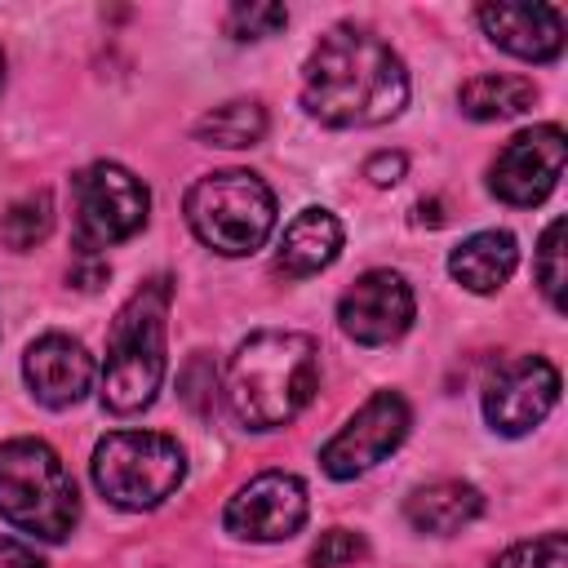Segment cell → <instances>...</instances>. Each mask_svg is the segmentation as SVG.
Here are the masks:
<instances>
[{
  "instance_id": "28",
  "label": "cell",
  "mask_w": 568,
  "mask_h": 568,
  "mask_svg": "<svg viewBox=\"0 0 568 568\" xmlns=\"http://www.w3.org/2000/svg\"><path fill=\"white\" fill-rule=\"evenodd\" d=\"M0 80H4V53H0Z\"/></svg>"
},
{
  "instance_id": "10",
  "label": "cell",
  "mask_w": 568,
  "mask_h": 568,
  "mask_svg": "<svg viewBox=\"0 0 568 568\" xmlns=\"http://www.w3.org/2000/svg\"><path fill=\"white\" fill-rule=\"evenodd\" d=\"M559 399V373L541 355H515L497 364L484 386V417L497 435H528Z\"/></svg>"
},
{
  "instance_id": "9",
  "label": "cell",
  "mask_w": 568,
  "mask_h": 568,
  "mask_svg": "<svg viewBox=\"0 0 568 568\" xmlns=\"http://www.w3.org/2000/svg\"><path fill=\"white\" fill-rule=\"evenodd\" d=\"M559 173H564V129L537 124V129L515 133L497 151V160L488 169V186L497 200H506L515 209H532L555 191Z\"/></svg>"
},
{
  "instance_id": "19",
  "label": "cell",
  "mask_w": 568,
  "mask_h": 568,
  "mask_svg": "<svg viewBox=\"0 0 568 568\" xmlns=\"http://www.w3.org/2000/svg\"><path fill=\"white\" fill-rule=\"evenodd\" d=\"M262 133H266V111H262V102H253V98H235V102H222V106H213L209 115H200L195 120V138L204 142V146H253V142H262Z\"/></svg>"
},
{
  "instance_id": "1",
  "label": "cell",
  "mask_w": 568,
  "mask_h": 568,
  "mask_svg": "<svg viewBox=\"0 0 568 568\" xmlns=\"http://www.w3.org/2000/svg\"><path fill=\"white\" fill-rule=\"evenodd\" d=\"M408 102V71L399 53L359 27H333L302 71V106L333 129L386 124Z\"/></svg>"
},
{
  "instance_id": "4",
  "label": "cell",
  "mask_w": 568,
  "mask_h": 568,
  "mask_svg": "<svg viewBox=\"0 0 568 568\" xmlns=\"http://www.w3.org/2000/svg\"><path fill=\"white\" fill-rule=\"evenodd\" d=\"M0 519L40 541L71 537L80 519V497L62 457L44 439L0 444Z\"/></svg>"
},
{
  "instance_id": "25",
  "label": "cell",
  "mask_w": 568,
  "mask_h": 568,
  "mask_svg": "<svg viewBox=\"0 0 568 568\" xmlns=\"http://www.w3.org/2000/svg\"><path fill=\"white\" fill-rule=\"evenodd\" d=\"M213 390H217V373H213V364L204 355H195L182 368V399L204 417V413H213Z\"/></svg>"
},
{
  "instance_id": "12",
  "label": "cell",
  "mask_w": 568,
  "mask_h": 568,
  "mask_svg": "<svg viewBox=\"0 0 568 568\" xmlns=\"http://www.w3.org/2000/svg\"><path fill=\"white\" fill-rule=\"evenodd\" d=\"M337 324L359 346H386L413 324V288L399 271H364L337 302Z\"/></svg>"
},
{
  "instance_id": "26",
  "label": "cell",
  "mask_w": 568,
  "mask_h": 568,
  "mask_svg": "<svg viewBox=\"0 0 568 568\" xmlns=\"http://www.w3.org/2000/svg\"><path fill=\"white\" fill-rule=\"evenodd\" d=\"M404 155L399 151H382V155H373L368 164H364V178L373 182V186H390V182H399L404 178Z\"/></svg>"
},
{
  "instance_id": "23",
  "label": "cell",
  "mask_w": 568,
  "mask_h": 568,
  "mask_svg": "<svg viewBox=\"0 0 568 568\" xmlns=\"http://www.w3.org/2000/svg\"><path fill=\"white\" fill-rule=\"evenodd\" d=\"M288 22L284 4H231L226 9V31L235 40H266Z\"/></svg>"
},
{
  "instance_id": "5",
  "label": "cell",
  "mask_w": 568,
  "mask_h": 568,
  "mask_svg": "<svg viewBox=\"0 0 568 568\" xmlns=\"http://www.w3.org/2000/svg\"><path fill=\"white\" fill-rule=\"evenodd\" d=\"M186 222L200 244H209L222 257H244L266 244L275 226V195L271 186L248 169H222L204 173L186 191Z\"/></svg>"
},
{
  "instance_id": "11",
  "label": "cell",
  "mask_w": 568,
  "mask_h": 568,
  "mask_svg": "<svg viewBox=\"0 0 568 568\" xmlns=\"http://www.w3.org/2000/svg\"><path fill=\"white\" fill-rule=\"evenodd\" d=\"M222 524L244 541H284L306 524V488L297 475L266 470L226 501Z\"/></svg>"
},
{
  "instance_id": "15",
  "label": "cell",
  "mask_w": 568,
  "mask_h": 568,
  "mask_svg": "<svg viewBox=\"0 0 568 568\" xmlns=\"http://www.w3.org/2000/svg\"><path fill=\"white\" fill-rule=\"evenodd\" d=\"M342 253V222L328 209H302L280 240L275 253V271L288 280H306L324 266H333V257Z\"/></svg>"
},
{
  "instance_id": "3",
  "label": "cell",
  "mask_w": 568,
  "mask_h": 568,
  "mask_svg": "<svg viewBox=\"0 0 568 568\" xmlns=\"http://www.w3.org/2000/svg\"><path fill=\"white\" fill-rule=\"evenodd\" d=\"M164 315H169V280H151L111 320L102 404L120 417L142 413L164 382Z\"/></svg>"
},
{
  "instance_id": "7",
  "label": "cell",
  "mask_w": 568,
  "mask_h": 568,
  "mask_svg": "<svg viewBox=\"0 0 568 568\" xmlns=\"http://www.w3.org/2000/svg\"><path fill=\"white\" fill-rule=\"evenodd\" d=\"M71 195H75V248L89 257L98 248H111L138 235L151 209L142 178H133L124 164H111V160L80 169L71 178Z\"/></svg>"
},
{
  "instance_id": "17",
  "label": "cell",
  "mask_w": 568,
  "mask_h": 568,
  "mask_svg": "<svg viewBox=\"0 0 568 568\" xmlns=\"http://www.w3.org/2000/svg\"><path fill=\"white\" fill-rule=\"evenodd\" d=\"M515 262H519V244H515L510 231H479V235H470L453 248L448 271L470 293H497L510 280Z\"/></svg>"
},
{
  "instance_id": "22",
  "label": "cell",
  "mask_w": 568,
  "mask_h": 568,
  "mask_svg": "<svg viewBox=\"0 0 568 568\" xmlns=\"http://www.w3.org/2000/svg\"><path fill=\"white\" fill-rule=\"evenodd\" d=\"M493 568H568V541H564V532H546V537L519 541Z\"/></svg>"
},
{
  "instance_id": "20",
  "label": "cell",
  "mask_w": 568,
  "mask_h": 568,
  "mask_svg": "<svg viewBox=\"0 0 568 568\" xmlns=\"http://www.w3.org/2000/svg\"><path fill=\"white\" fill-rule=\"evenodd\" d=\"M49 231H53V204H49V195H44V191L22 195V200L4 213V222H0V240H4L9 248H18V253L36 248Z\"/></svg>"
},
{
  "instance_id": "14",
  "label": "cell",
  "mask_w": 568,
  "mask_h": 568,
  "mask_svg": "<svg viewBox=\"0 0 568 568\" xmlns=\"http://www.w3.org/2000/svg\"><path fill=\"white\" fill-rule=\"evenodd\" d=\"M475 18L497 49L524 62H550L564 49V18L550 4H484Z\"/></svg>"
},
{
  "instance_id": "8",
  "label": "cell",
  "mask_w": 568,
  "mask_h": 568,
  "mask_svg": "<svg viewBox=\"0 0 568 568\" xmlns=\"http://www.w3.org/2000/svg\"><path fill=\"white\" fill-rule=\"evenodd\" d=\"M408 435V404L395 390H377L320 453L324 470L333 479H355L364 470H373L377 462H386Z\"/></svg>"
},
{
  "instance_id": "24",
  "label": "cell",
  "mask_w": 568,
  "mask_h": 568,
  "mask_svg": "<svg viewBox=\"0 0 568 568\" xmlns=\"http://www.w3.org/2000/svg\"><path fill=\"white\" fill-rule=\"evenodd\" d=\"M364 559V537L351 528H328L315 546H311V568H342Z\"/></svg>"
},
{
  "instance_id": "21",
  "label": "cell",
  "mask_w": 568,
  "mask_h": 568,
  "mask_svg": "<svg viewBox=\"0 0 568 568\" xmlns=\"http://www.w3.org/2000/svg\"><path fill=\"white\" fill-rule=\"evenodd\" d=\"M532 275L546 293V302L555 311H564V217H555L537 244V262H532Z\"/></svg>"
},
{
  "instance_id": "2",
  "label": "cell",
  "mask_w": 568,
  "mask_h": 568,
  "mask_svg": "<svg viewBox=\"0 0 568 568\" xmlns=\"http://www.w3.org/2000/svg\"><path fill=\"white\" fill-rule=\"evenodd\" d=\"M320 386V346L306 333L262 328L244 337L226 364V404L248 430L288 426Z\"/></svg>"
},
{
  "instance_id": "27",
  "label": "cell",
  "mask_w": 568,
  "mask_h": 568,
  "mask_svg": "<svg viewBox=\"0 0 568 568\" xmlns=\"http://www.w3.org/2000/svg\"><path fill=\"white\" fill-rule=\"evenodd\" d=\"M0 568H44V559L31 546H22V541L0 537Z\"/></svg>"
},
{
  "instance_id": "16",
  "label": "cell",
  "mask_w": 568,
  "mask_h": 568,
  "mask_svg": "<svg viewBox=\"0 0 568 568\" xmlns=\"http://www.w3.org/2000/svg\"><path fill=\"white\" fill-rule=\"evenodd\" d=\"M484 510V497L475 484H462V479H435L426 488H417L408 501H404V515L417 532H430V537H448V532H462L470 519H479Z\"/></svg>"
},
{
  "instance_id": "13",
  "label": "cell",
  "mask_w": 568,
  "mask_h": 568,
  "mask_svg": "<svg viewBox=\"0 0 568 568\" xmlns=\"http://www.w3.org/2000/svg\"><path fill=\"white\" fill-rule=\"evenodd\" d=\"M22 377L44 408H71L93 386V355L67 333H44L27 346Z\"/></svg>"
},
{
  "instance_id": "18",
  "label": "cell",
  "mask_w": 568,
  "mask_h": 568,
  "mask_svg": "<svg viewBox=\"0 0 568 568\" xmlns=\"http://www.w3.org/2000/svg\"><path fill=\"white\" fill-rule=\"evenodd\" d=\"M457 102L470 120H510L537 102V84L524 75H475L462 84Z\"/></svg>"
},
{
  "instance_id": "6",
  "label": "cell",
  "mask_w": 568,
  "mask_h": 568,
  "mask_svg": "<svg viewBox=\"0 0 568 568\" xmlns=\"http://www.w3.org/2000/svg\"><path fill=\"white\" fill-rule=\"evenodd\" d=\"M186 479V453L160 430H115L93 448V484L120 510H151Z\"/></svg>"
}]
</instances>
